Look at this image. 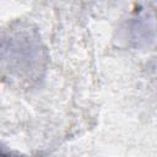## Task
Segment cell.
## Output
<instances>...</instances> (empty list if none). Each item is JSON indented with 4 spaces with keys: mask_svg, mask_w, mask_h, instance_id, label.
<instances>
[{
    "mask_svg": "<svg viewBox=\"0 0 157 157\" xmlns=\"http://www.w3.org/2000/svg\"><path fill=\"white\" fill-rule=\"evenodd\" d=\"M47 66V48L32 23L15 21L0 31L2 81L16 88H31L44 77Z\"/></svg>",
    "mask_w": 157,
    "mask_h": 157,
    "instance_id": "6da1fadb",
    "label": "cell"
},
{
    "mask_svg": "<svg viewBox=\"0 0 157 157\" xmlns=\"http://www.w3.org/2000/svg\"><path fill=\"white\" fill-rule=\"evenodd\" d=\"M0 157H26V156L21 155L17 151H10V150L0 148Z\"/></svg>",
    "mask_w": 157,
    "mask_h": 157,
    "instance_id": "7a4b0ae2",
    "label": "cell"
}]
</instances>
